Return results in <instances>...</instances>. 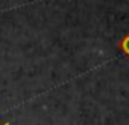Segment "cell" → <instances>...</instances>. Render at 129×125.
I'll return each mask as SVG.
<instances>
[{"label": "cell", "instance_id": "cell-1", "mask_svg": "<svg viewBox=\"0 0 129 125\" xmlns=\"http://www.w3.org/2000/svg\"><path fill=\"white\" fill-rule=\"evenodd\" d=\"M118 47L123 50V53H124L126 56H129V34L118 43Z\"/></svg>", "mask_w": 129, "mask_h": 125}, {"label": "cell", "instance_id": "cell-2", "mask_svg": "<svg viewBox=\"0 0 129 125\" xmlns=\"http://www.w3.org/2000/svg\"><path fill=\"white\" fill-rule=\"evenodd\" d=\"M2 125H9V123H8V122H6V123H2Z\"/></svg>", "mask_w": 129, "mask_h": 125}]
</instances>
